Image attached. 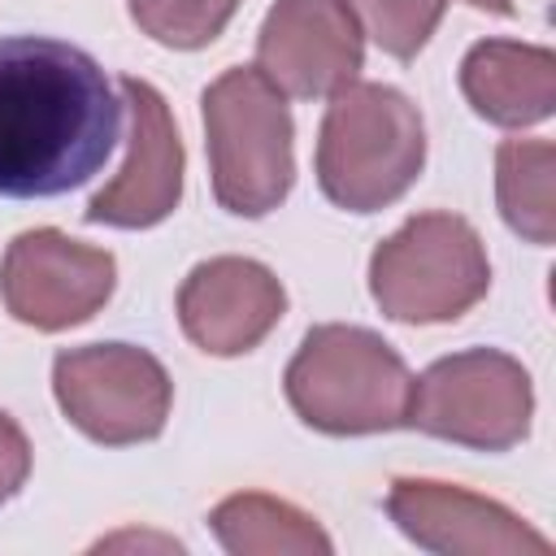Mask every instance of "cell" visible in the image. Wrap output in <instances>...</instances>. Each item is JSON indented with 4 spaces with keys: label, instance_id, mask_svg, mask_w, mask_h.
I'll use <instances>...</instances> for the list:
<instances>
[{
    "label": "cell",
    "instance_id": "2e32d148",
    "mask_svg": "<svg viewBox=\"0 0 556 556\" xmlns=\"http://www.w3.org/2000/svg\"><path fill=\"white\" fill-rule=\"evenodd\" d=\"M130 22L161 48L195 52L208 48L235 17L239 0H126Z\"/></svg>",
    "mask_w": 556,
    "mask_h": 556
},
{
    "label": "cell",
    "instance_id": "d6986e66",
    "mask_svg": "<svg viewBox=\"0 0 556 556\" xmlns=\"http://www.w3.org/2000/svg\"><path fill=\"white\" fill-rule=\"evenodd\" d=\"M469 9H478V13H495V17H513V0H465Z\"/></svg>",
    "mask_w": 556,
    "mask_h": 556
},
{
    "label": "cell",
    "instance_id": "9a60e30c",
    "mask_svg": "<svg viewBox=\"0 0 556 556\" xmlns=\"http://www.w3.org/2000/svg\"><path fill=\"white\" fill-rule=\"evenodd\" d=\"M495 204L508 230L534 248L556 239V148L552 139H504L495 148Z\"/></svg>",
    "mask_w": 556,
    "mask_h": 556
},
{
    "label": "cell",
    "instance_id": "7a4b0ae2",
    "mask_svg": "<svg viewBox=\"0 0 556 556\" xmlns=\"http://www.w3.org/2000/svg\"><path fill=\"white\" fill-rule=\"evenodd\" d=\"M317 187L334 208L382 213L426 165L417 104L387 83H348L330 96L317 130Z\"/></svg>",
    "mask_w": 556,
    "mask_h": 556
},
{
    "label": "cell",
    "instance_id": "9c48e42d",
    "mask_svg": "<svg viewBox=\"0 0 556 556\" xmlns=\"http://www.w3.org/2000/svg\"><path fill=\"white\" fill-rule=\"evenodd\" d=\"M117 87H122V109L130 113V152H126V165L113 174V182H104L91 195L83 217L91 226L148 230L178 208L187 152L178 139L174 113L152 83L126 74Z\"/></svg>",
    "mask_w": 556,
    "mask_h": 556
},
{
    "label": "cell",
    "instance_id": "8992f818",
    "mask_svg": "<svg viewBox=\"0 0 556 556\" xmlns=\"http://www.w3.org/2000/svg\"><path fill=\"white\" fill-rule=\"evenodd\" d=\"M534 387L517 356L500 348H469L439 356L413 378L408 430L447 439L473 452H508L530 434Z\"/></svg>",
    "mask_w": 556,
    "mask_h": 556
},
{
    "label": "cell",
    "instance_id": "ba28073f",
    "mask_svg": "<svg viewBox=\"0 0 556 556\" xmlns=\"http://www.w3.org/2000/svg\"><path fill=\"white\" fill-rule=\"evenodd\" d=\"M113 287H117L113 252L70 239L56 226L22 230L0 256L4 313L43 334L91 321L109 304Z\"/></svg>",
    "mask_w": 556,
    "mask_h": 556
},
{
    "label": "cell",
    "instance_id": "e0dca14e",
    "mask_svg": "<svg viewBox=\"0 0 556 556\" xmlns=\"http://www.w3.org/2000/svg\"><path fill=\"white\" fill-rule=\"evenodd\" d=\"M365 35L395 61H413L443 22L447 0H343Z\"/></svg>",
    "mask_w": 556,
    "mask_h": 556
},
{
    "label": "cell",
    "instance_id": "6da1fadb",
    "mask_svg": "<svg viewBox=\"0 0 556 556\" xmlns=\"http://www.w3.org/2000/svg\"><path fill=\"white\" fill-rule=\"evenodd\" d=\"M122 139V100L100 61L65 39H0V195L52 200L83 187Z\"/></svg>",
    "mask_w": 556,
    "mask_h": 556
},
{
    "label": "cell",
    "instance_id": "8fae6325",
    "mask_svg": "<svg viewBox=\"0 0 556 556\" xmlns=\"http://www.w3.org/2000/svg\"><path fill=\"white\" fill-rule=\"evenodd\" d=\"M387 517L421 552L439 556H547L552 539L521 521L508 504L434 478H395Z\"/></svg>",
    "mask_w": 556,
    "mask_h": 556
},
{
    "label": "cell",
    "instance_id": "52a82bcc",
    "mask_svg": "<svg viewBox=\"0 0 556 556\" xmlns=\"http://www.w3.org/2000/svg\"><path fill=\"white\" fill-rule=\"evenodd\" d=\"M52 395L78 434L100 447H130L165 430L174 382L148 348L87 343L56 352Z\"/></svg>",
    "mask_w": 556,
    "mask_h": 556
},
{
    "label": "cell",
    "instance_id": "ac0fdd59",
    "mask_svg": "<svg viewBox=\"0 0 556 556\" xmlns=\"http://www.w3.org/2000/svg\"><path fill=\"white\" fill-rule=\"evenodd\" d=\"M30 478V439L26 430L0 408V504H9Z\"/></svg>",
    "mask_w": 556,
    "mask_h": 556
},
{
    "label": "cell",
    "instance_id": "30bf717a",
    "mask_svg": "<svg viewBox=\"0 0 556 556\" xmlns=\"http://www.w3.org/2000/svg\"><path fill=\"white\" fill-rule=\"evenodd\" d=\"M361 22L343 0H278L256 30V70L291 100H321L356 83Z\"/></svg>",
    "mask_w": 556,
    "mask_h": 556
},
{
    "label": "cell",
    "instance_id": "5bb4252c",
    "mask_svg": "<svg viewBox=\"0 0 556 556\" xmlns=\"http://www.w3.org/2000/svg\"><path fill=\"white\" fill-rule=\"evenodd\" d=\"M208 530L230 556H330V534L295 504L265 495V491H239L226 495L208 513Z\"/></svg>",
    "mask_w": 556,
    "mask_h": 556
},
{
    "label": "cell",
    "instance_id": "277c9868",
    "mask_svg": "<svg viewBox=\"0 0 556 556\" xmlns=\"http://www.w3.org/2000/svg\"><path fill=\"white\" fill-rule=\"evenodd\" d=\"M213 195L235 217L274 213L295 182V122L287 96L256 70L235 65L200 96Z\"/></svg>",
    "mask_w": 556,
    "mask_h": 556
},
{
    "label": "cell",
    "instance_id": "5b68a950",
    "mask_svg": "<svg viewBox=\"0 0 556 556\" xmlns=\"http://www.w3.org/2000/svg\"><path fill=\"white\" fill-rule=\"evenodd\" d=\"M486 291V243L460 213H417L369 256V295L382 317L404 326L456 321Z\"/></svg>",
    "mask_w": 556,
    "mask_h": 556
},
{
    "label": "cell",
    "instance_id": "7c38bea8",
    "mask_svg": "<svg viewBox=\"0 0 556 556\" xmlns=\"http://www.w3.org/2000/svg\"><path fill=\"white\" fill-rule=\"evenodd\" d=\"M287 291L252 256H208L178 287V326L208 356H243L282 321Z\"/></svg>",
    "mask_w": 556,
    "mask_h": 556
},
{
    "label": "cell",
    "instance_id": "4fadbf2b",
    "mask_svg": "<svg viewBox=\"0 0 556 556\" xmlns=\"http://www.w3.org/2000/svg\"><path fill=\"white\" fill-rule=\"evenodd\" d=\"M460 96L491 126H539L556 109V52L521 39H478L460 61Z\"/></svg>",
    "mask_w": 556,
    "mask_h": 556
},
{
    "label": "cell",
    "instance_id": "3957f363",
    "mask_svg": "<svg viewBox=\"0 0 556 556\" xmlns=\"http://www.w3.org/2000/svg\"><path fill=\"white\" fill-rule=\"evenodd\" d=\"M282 391L291 413L321 434H382L408 417L413 374L404 356L374 330L326 321L313 326L287 361Z\"/></svg>",
    "mask_w": 556,
    "mask_h": 556
}]
</instances>
